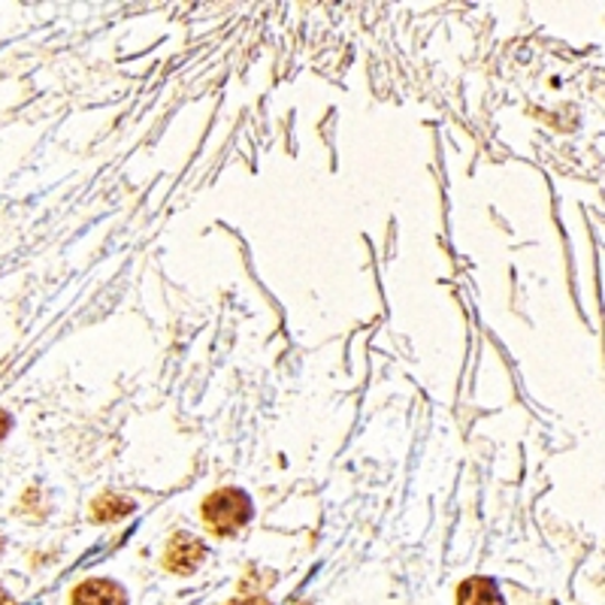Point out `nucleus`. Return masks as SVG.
I'll list each match as a JSON object with an SVG mask.
<instances>
[{"mask_svg": "<svg viewBox=\"0 0 605 605\" xmlns=\"http://www.w3.org/2000/svg\"><path fill=\"white\" fill-rule=\"evenodd\" d=\"M133 499H128V496L121 494H100L91 503V518L97 520V524H112V520H121L128 518L133 512Z\"/></svg>", "mask_w": 605, "mask_h": 605, "instance_id": "39448f33", "label": "nucleus"}, {"mask_svg": "<svg viewBox=\"0 0 605 605\" xmlns=\"http://www.w3.org/2000/svg\"><path fill=\"white\" fill-rule=\"evenodd\" d=\"M70 605H128V593L119 581L88 579L73 587Z\"/></svg>", "mask_w": 605, "mask_h": 605, "instance_id": "7ed1b4c3", "label": "nucleus"}, {"mask_svg": "<svg viewBox=\"0 0 605 605\" xmlns=\"http://www.w3.org/2000/svg\"><path fill=\"white\" fill-rule=\"evenodd\" d=\"M0 554H3V536H0Z\"/></svg>", "mask_w": 605, "mask_h": 605, "instance_id": "1a4fd4ad", "label": "nucleus"}, {"mask_svg": "<svg viewBox=\"0 0 605 605\" xmlns=\"http://www.w3.org/2000/svg\"><path fill=\"white\" fill-rule=\"evenodd\" d=\"M0 605H19V603H15V600H12L10 593L3 591V587H0Z\"/></svg>", "mask_w": 605, "mask_h": 605, "instance_id": "6e6552de", "label": "nucleus"}, {"mask_svg": "<svg viewBox=\"0 0 605 605\" xmlns=\"http://www.w3.org/2000/svg\"><path fill=\"white\" fill-rule=\"evenodd\" d=\"M10 430H12V418L7 415V411L0 409V442L7 439V433H10Z\"/></svg>", "mask_w": 605, "mask_h": 605, "instance_id": "0eeeda50", "label": "nucleus"}, {"mask_svg": "<svg viewBox=\"0 0 605 605\" xmlns=\"http://www.w3.org/2000/svg\"><path fill=\"white\" fill-rule=\"evenodd\" d=\"M458 605H506L499 584L487 575H472L458 587Z\"/></svg>", "mask_w": 605, "mask_h": 605, "instance_id": "20e7f679", "label": "nucleus"}, {"mask_svg": "<svg viewBox=\"0 0 605 605\" xmlns=\"http://www.w3.org/2000/svg\"><path fill=\"white\" fill-rule=\"evenodd\" d=\"M228 605H273L266 596H261V593H252V596H240V600H230Z\"/></svg>", "mask_w": 605, "mask_h": 605, "instance_id": "423d86ee", "label": "nucleus"}, {"mask_svg": "<svg viewBox=\"0 0 605 605\" xmlns=\"http://www.w3.org/2000/svg\"><path fill=\"white\" fill-rule=\"evenodd\" d=\"M252 496L245 494L242 487H218L200 503V518H204L206 530L218 536V539L237 536L252 520Z\"/></svg>", "mask_w": 605, "mask_h": 605, "instance_id": "f257e3e1", "label": "nucleus"}, {"mask_svg": "<svg viewBox=\"0 0 605 605\" xmlns=\"http://www.w3.org/2000/svg\"><path fill=\"white\" fill-rule=\"evenodd\" d=\"M206 554H209V548H206L204 539H197V536L185 530L173 532L167 551H164V569L173 575H194L197 569L204 566Z\"/></svg>", "mask_w": 605, "mask_h": 605, "instance_id": "f03ea898", "label": "nucleus"}]
</instances>
